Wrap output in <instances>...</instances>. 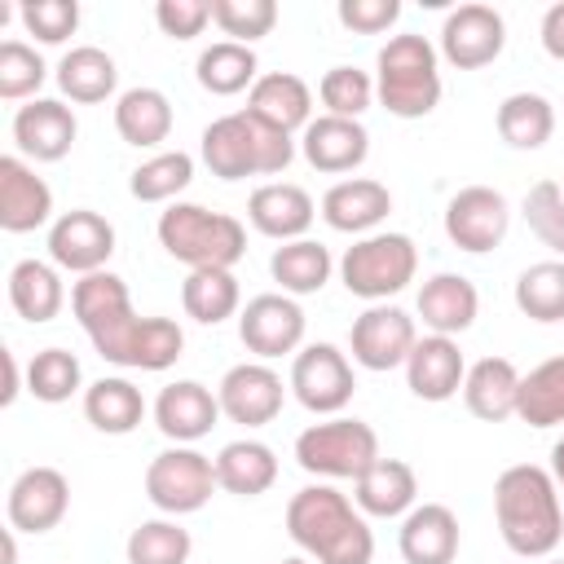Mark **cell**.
<instances>
[{
  "label": "cell",
  "instance_id": "cell-1",
  "mask_svg": "<svg viewBox=\"0 0 564 564\" xmlns=\"http://www.w3.org/2000/svg\"><path fill=\"white\" fill-rule=\"evenodd\" d=\"M70 313L84 326L101 361L128 370H167L185 348V330L172 317H141L128 282L110 269L88 273L70 286Z\"/></svg>",
  "mask_w": 564,
  "mask_h": 564
},
{
  "label": "cell",
  "instance_id": "cell-2",
  "mask_svg": "<svg viewBox=\"0 0 564 564\" xmlns=\"http://www.w3.org/2000/svg\"><path fill=\"white\" fill-rule=\"evenodd\" d=\"M494 520L507 551L542 560L564 538V507L555 476L538 463H516L494 480Z\"/></svg>",
  "mask_w": 564,
  "mask_h": 564
},
{
  "label": "cell",
  "instance_id": "cell-3",
  "mask_svg": "<svg viewBox=\"0 0 564 564\" xmlns=\"http://www.w3.org/2000/svg\"><path fill=\"white\" fill-rule=\"evenodd\" d=\"M286 533L317 564H370L375 560V533L366 516L335 485H304L300 494H291Z\"/></svg>",
  "mask_w": 564,
  "mask_h": 564
},
{
  "label": "cell",
  "instance_id": "cell-4",
  "mask_svg": "<svg viewBox=\"0 0 564 564\" xmlns=\"http://www.w3.org/2000/svg\"><path fill=\"white\" fill-rule=\"evenodd\" d=\"M198 154L212 167V176H220V181L278 176L295 159V137L264 123L260 115H251L242 106V110H229V115H220L203 128Z\"/></svg>",
  "mask_w": 564,
  "mask_h": 564
},
{
  "label": "cell",
  "instance_id": "cell-5",
  "mask_svg": "<svg viewBox=\"0 0 564 564\" xmlns=\"http://www.w3.org/2000/svg\"><path fill=\"white\" fill-rule=\"evenodd\" d=\"M375 101L397 119H423L441 106V48L427 35L401 31L375 57Z\"/></svg>",
  "mask_w": 564,
  "mask_h": 564
},
{
  "label": "cell",
  "instance_id": "cell-6",
  "mask_svg": "<svg viewBox=\"0 0 564 564\" xmlns=\"http://www.w3.org/2000/svg\"><path fill=\"white\" fill-rule=\"evenodd\" d=\"M159 247L185 269H234L247 256V225L203 203H167L159 212Z\"/></svg>",
  "mask_w": 564,
  "mask_h": 564
},
{
  "label": "cell",
  "instance_id": "cell-7",
  "mask_svg": "<svg viewBox=\"0 0 564 564\" xmlns=\"http://www.w3.org/2000/svg\"><path fill=\"white\" fill-rule=\"evenodd\" d=\"M414 273H419V247L410 234H392V229H375L339 256V282L348 286V295L370 304H388V295L405 291Z\"/></svg>",
  "mask_w": 564,
  "mask_h": 564
},
{
  "label": "cell",
  "instance_id": "cell-8",
  "mask_svg": "<svg viewBox=\"0 0 564 564\" xmlns=\"http://www.w3.org/2000/svg\"><path fill=\"white\" fill-rule=\"evenodd\" d=\"M383 454H379L375 427L348 414H330L326 423H313L295 436V463L322 480H357Z\"/></svg>",
  "mask_w": 564,
  "mask_h": 564
},
{
  "label": "cell",
  "instance_id": "cell-9",
  "mask_svg": "<svg viewBox=\"0 0 564 564\" xmlns=\"http://www.w3.org/2000/svg\"><path fill=\"white\" fill-rule=\"evenodd\" d=\"M216 489H220V485H216V458L198 454L194 445H167V449L154 454L150 467H145V498H150L163 516L203 511Z\"/></svg>",
  "mask_w": 564,
  "mask_h": 564
},
{
  "label": "cell",
  "instance_id": "cell-10",
  "mask_svg": "<svg viewBox=\"0 0 564 564\" xmlns=\"http://www.w3.org/2000/svg\"><path fill=\"white\" fill-rule=\"evenodd\" d=\"M291 392L313 414H339L357 392V375H352L348 352H339L326 339L304 344L291 361Z\"/></svg>",
  "mask_w": 564,
  "mask_h": 564
},
{
  "label": "cell",
  "instance_id": "cell-11",
  "mask_svg": "<svg viewBox=\"0 0 564 564\" xmlns=\"http://www.w3.org/2000/svg\"><path fill=\"white\" fill-rule=\"evenodd\" d=\"M507 229H511V207L494 185H463L445 203V238L467 256H485L502 247Z\"/></svg>",
  "mask_w": 564,
  "mask_h": 564
},
{
  "label": "cell",
  "instance_id": "cell-12",
  "mask_svg": "<svg viewBox=\"0 0 564 564\" xmlns=\"http://www.w3.org/2000/svg\"><path fill=\"white\" fill-rule=\"evenodd\" d=\"M304 308L295 304V295H282V291H264V295H251L238 313V339L247 344V352L256 361H273V357H286V352H300L304 344Z\"/></svg>",
  "mask_w": 564,
  "mask_h": 564
},
{
  "label": "cell",
  "instance_id": "cell-13",
  "mask_svg": "<svg viewBox=\"0 0 564 564\" xmlns=\"http://www.w3.org/2000/svg\"><path fill=\"white\" fill-rule=\"evenodd\" d=\"M414 344H419V326L397 304H370L361 317H352V330H348L352 361L361 370H375V375L405 366V357L414 352Z\"/></svg>",
  "mask_w": 564,
  "mask_h": 564
},
{
  "label": "cell",
  "instance_id": "cell-14",
  "mask_svg": "<svg viewBox=\"0 0 564 564\" xmlns=\"http://www.w3.org/2000/svg\"><path fill=\"white\" fill-rule=\"evenodd\" d=\"M115 256V225L93 207H70L48 225V260L66 273H101Z\"/></svg>",
  "mask_w": 564,
  "mask_h": 564
},
{
  "label": "cell",
  "instance_id": "cell-15",
  "mask_svg": "<svg viewBox=\"0 0 564 564\" xmlns=\"http://www.w3.org/2000/svg\"><path fill=\"white\" fill-rule=\"evenodd\" d=\"M286 388L282 375L269 366V361H238L225 370V379L216 383V401H220V414L229 423H242V427H264L282 414V401H286Z\"/></svg>",
  "mask_w": 564,
  "mask_h": 564
},
{
  "label": "cell",
  "instance_id": "cell-16",
  "mask_svg": "<svg viewBox=\"0 0 564 564\" xmlns=\"http://www.w3.org/2000/svg\"><path fill=\"white\" fill-rule=\"evenodd\" d=\"M507 44V22L494 4H458L445 13L441 22V57L458 70H480L489 62H498Z\"/></svg>",
  "mask_w": 564,
  "mask_h": 564
},
{
  "label": "cell",
  "instance_id": "cell-17",
  "mask_svg": "<svg viewBox=\"0 0 564 564\" xmlns=\"http://www.w3.org/2000/svg\"><path fill=\"white\" fill-rule=\"evenodd\" d=\"M66 511H70V480L57 467L35 463L18 471V480L9 485L4 516H9V529L18 533H48L66 520Z\"/></svg>",
  "mask_w": 564,
  "mask_h": 564
},
{
  "label": "cell",
  "instance_id": "cell-18",
  "mask_svg": "<svg viewBox=\"0 0 564 564\" xmlns=\"http://www.w3.org/2000/svg\"><path fill=\"white\" fill-rule=\"evenodd\" d=\"M79 137V123H75V110L57 97H35L26 106H18L13 115V145L22 159H35V163H57L70 154Z\"/></svg>",
  "mask_w": 564,
  "mask_h": 564
},
{
  "label": "cell",
  "instance_id": "cell-19",
  "mask_svg": "<svg viewBox=\"0 0 564 564\" xmlns=\"http://www.w3.org/2000/svg\"><path fill=\"white\" fill-rule=\"evenodd\" d=\"M53 220V189L22 154L0 159V229L4 234H31Z\"/></svg>",
  "mask_w": 564,
  "mask_h": 564
},
{
  "label": "cell",
  "instance_id": "cell-20",
  "mask_svg": "<svg viewBox=\"0 0 564 564\" xmlns=\"http://www.w3.org/2000/svg\"><path fill=\"white\" fill-rule=\"evenodd\" d=\"M313 216H317V203H313V194H308L304 185H295V181H264V185H256L251 198H247V220H251V229L264 234V238H278V242L304 238L308 225H313Z\"/></svg>",
  "mask_w": 564,
  "mask_h": 564
},
{
  "label": "cell",
  "instance_id": "cell-21",
  "mask_svg": "<svg viewBox=\"0 0 564 564\" xmlns=\"http://www.w3.org/2000/svg\"><path fill=\"white\" fill-rule=\"evenodd\" d=\"M392 212V194L375 176H344L322 194V220L335 234H375Z\"/></svg>",
  "mask_w": 564,
  "mask_h": 564
},
{
  "label": "cell",
  "instance_id": "cell-22",
  "mask_svg": "<svg viewBox=\"0 0 564 564\" xmlns=\"http://www.w3.org/2000/svg\"><path fill=\"white\" fill-rule=\"evenodd\" d=\"M463 379H467V361H463L458 339H449V335H419L414 352L405 357V388L419 401L436 405V401L458 397Z\"/></svg>",
  "mask_w": 564,
  "mask_h": 564
},
{
  "label": "cell",
  "instance_id": "cell-23",
  "mask_svg": "<svg viewBox=\"0 0 564 564\" xmlns=\"http://www.w3.org/2000/svg\"><path fill=\"white\" fill-rule=\"evenodd\" d=\"M220 419V401L207 383L198 379H176L154 397V427L176 441V445H194L203 441Z\"/></svg>",
  "mask_w": 564,
  "mask_h": 564
},
{
  "label": "cell",
  "instance_id": "cell-24",
  "mask_svg": "<svg viewBox=\"0 0 564 564\" xmlns=\"http://www.w3.org/2000/svg\"><path fill=\"white\" fill-rule=\"evenodd\" d=\"M300 154L308 159V167L317 172H352L366 163L370 154V132L361 119H339V115H317L304 132H300Z\"/></svg>",
  "mask_w": 564,
  "mask_h": 564
},
{
  "label": "cell",
  "instance_id": "cell-25",
  "mask_svg": "<svg viewBox=\"0 0 564 564\" xmlns=\"http://www.w3.org/2000/svg\"><path fill=\"white\" fill-rule=\"evenodd\" d=\"M458 542H463L458 516L445 502H419L414 511L401 516L397 551L405 564H454Z\"/></svg>",
  "mask_w": 564,
  "mask_h": 564
},
{
  "label": "cell",
  "instance_id": "cell-26",
  "mask_svg": "<svg viewBox=\"0 0 564 564\" xmlns=\"http://www.w3.org/2000/svg\"><path fill=\"white\" fill-rule=\"evenodd\" d=\"M480 313V291L463 273H432L419 286V317L427 335H463Z\"/></svg>",
  "mask_w": 564,
  "mask_h": 564
},
{
  "label": "cell",
  "instance_id": "cell-27",
  "mask_svg": "<svg viewBox=\"0 0 564 564\" xmlns=\"http://www.w3.org/2000/svg\"><path fill=\"white\" fill-rule=\"evenodd\" d=\"M352 502L361 516H375V520H397L405 511L419 507V476L405 458H379L370 471H361L352 480Z\"/></svg>",
  "mask_w": 564,
  "mask_h": 564
},
{
  "label": "cell",
  "instance_id": "cell-28",
  "mask_svg": "<svg viewBox=\"0 0 564 564\" xmlns=\"http://www.w3.org/2000/svg\"><path fill=\"white\" fill-rule=\"evenodd\" d=\"M247 110L295 137V132H304L313 123V88L291 70H269V75H260L251 84Z\"/></svg>",
  "mask_w": 564,
  "mask_h": 564
},
{
  "label": "cell",
  "instance_id": "cell-29",
  "mask_svg": "<svg viewBox=\"0 0 564 564\" xmlns=\"http://www.w3.org/2000/svg\"><path fill=\"white\" fill-rule=\"evenodd\" d=\"M172 101L163 88H150V84H137V88H123L115 97V132L137 145V150H154L172 137Z\"/></svg>",
  "mask_w": 564,
  "mask_h": 564
},
{
  "label": "cell",
  "instance_id": "cell-30",
  "mask_svg": "<svg viewBox=\"0 0 564 564\" xmlns=\"http://www.w3.org/2000/svg\"><path fill=\"white\" fill-rule=\"evenodd\" d=\"M463 405L476 419H485V423L516 419V405H520V370L507 357H480L476 366H467Z\"/></svg>",
  "mask_w": 564,
  "mask_h": 564
},
{
  "label": "cell",
  "instance_id": "cell-31",
  "mask_svg": "<svg viewBox=\"0 0 564 564\" xmlns=\"http://www.w3.org/2000/svg\"><path fill=\"white\" fill-rule=\"evenodd\" d=\"M278 480V454L256 441V436H242V441H229L220 445L216 454V485L234 498H260L264 489H273Z\"/></svg>",
  "mask_w": 564,
  "mask_h": 564
},
{
  "label": "cell",
  "instance_id": "cell-32",
  "mask_svg": "<svg viewBox=\"0 0 564 564\" xmlns=\"http://www.w3.org/2000/svg\"><path fill=\"white\" fill-rule=\"evenodd\" d=\"M53 75H57L62 97H70V101H79V106H97V101L115 97V88H119V66H115V57H110L106 48H97V44H75V48H66Z\"/></svg>",
  "mask_w": 564,
  "mask_h": 564
},
{
  "label": "cell",
  "instance_id": "cell-33",
  "mask_svg": "<svg viewBox=\"0 0 564 564\" xmlns=\"http://www.w3.org/2000/svg\"><path fill=\"white\" fill-rule=\"evenodd\" d=\"M9 304H13L18 317H26L35 326L40 322H53L62 313V304H66V286H62L57 264L35 260V256L18 260L9 269Z\"/></svg>",
  "mask_w": 564,
  "mask_h": 564
},
{
  "label": "cell",
  "instance_id": "cell-34",
  "mask_svg": "<svg viewBox=\"0 0 564 564\" xmlns=\"http://www.w3.org/2000/svg\"><path fill=\"white\" fill-rule=\"evenodd\" d=\"M84 419L106 436H128L145 419V397L123 375H101L84 388Z\"/></svg>",
  "mask_w": 564,
  "mask_h": 564
},
{
  "label": "cell",
  "instance_id": "cell-35",
  "mask_svg": "<svg viewBox=\"0 0 564 564\" xmlns=\"http://www.w3.org/2000/svg\"><path fill=\"white\" fill-rule=\"evenodd\" d=\"M269 273L282 286V295H317L330 282L335 260L317 238H295L269 256Z\"/></svg>",
  "mask_w": 564,
  "mask_h": 564
},
{
  "label": "cell",
  "instance_id": "cell-36",
  "mask_svg": "<svg viewBox=\"0 0 564 564\" xmlns=\"http://www.w3.org/2000/svg\"><path fill=\"white\" fill-rule=\"evenodd\" d=\"M194 75L198 84L212 93V97H234V93H251V84L260 79V57L251 44H234V40H216L198 53L194 62Z\"/></svg>",
  "mask_w": 564,
  "mask_h": 564
},
{
  "label": "cell",
  "instance_id": "cell-37",
  "mask_svg": "<svg viewBox=\"0 0 564 564\" xmlns=\"http://www.w3.org/2000/svg\"><path fill=\"white\" fill-rule=\"evenodd\" d=\"M494 123L511 150H542L555 132V106L542 93H507L498 101Z\"/></svg>",
  "mask_w": 564,
  "mask_h": 564
},
{
  "label": "cell",
  "instance_id": "cell-38",
  "mask_svg": "<svg viewBox=\"0 0 564 564\" xmlns=\"http://www.w3.org/2000/svg\"><path fill=\"white\" fill-rule=\"evenodd\" d=\"M181 304L203 326H220L225 317L242 313V291L234 269H189V278L181 282Z\"/></svg>",
  "mask_w": 564,
  "mask_h": 564
},
{
  "label": "cell",
  "instance_id": "cell-39",
  "mask_svg": "<svg viewBox=\"0 0 564 564\" xmlns=\"http://www.w3.org/2000/svg\"><path fill=\"white\" fill-rule=\"evenodd\" d=\"M516 419H524L529 427H560L564 423V357H546L529 375H520Z\"/></svg>",
  "mask_w": 564,
  "mask_h": 564
},
{
  "label": "cell",
  "instance_id": "cell-40",
  "mask_svg": "<svg viewBox=\"0 0 564 564\" xmlns=\"http://www.w3.org/2000/svg\"><path fill=\"white\" fill-rule=\"evenodd\" d=\"M189 181H194V159L185 150H159L132 167L128 194L137 203H176V194H185Z\"/></svg>",
  "mask_w": 564,
  "mask_h": 564
},
{
  "label": "cell",
  "instance_id": "cell-41",
  "mask_svg": "<svg viewBox=\"0 0 564 564\" xmlns=\"http://www.w3.org/2000/svg\"><path fill=\"white\" fill-rule=\"evenodd\" d=\"M516 308L529 322H564V260H538L516 278Z\"/></svg>",
  "mask_w": 564,
  "mask_h": 564
},
{
  "label": "cell",
  "instance_id": "cell-42",
  "mask_svg": "<svg viewBox=\"0 0 564 564\" xmlns=\"http://www.w3.org/2000/svg\"><path fill=\"white\" fill-rule=\"evenodd\" d=\"M128 564H185L194 551L189 529L176 524V516H159V520H141L128 533Z\"/></svg>",
  "mask_w": 564,
  "mask_h": 564
},
{
  "label": "cell",
  "instance_id": "cell-43",
  "mask_svg": "<svg viewBox=\"0 0 564 564\" xmlns=\"http://www.w3.org/2000/svg\"><path fill=\"white\" fill-rule=\"evenodd\" d=\"M79 383H84V366L66 348H40L31 357V366H26V392L35 401H44V405L70 401L79 392Z\"/></svg>",
  "mask_w": 564,
  "mask_h": 564
},
{
  "label": "cell",
  "instance_id": "cell-44",
  "mask_svg": "<svg viewBox=\"0 0 564 564\" xmlns=\"http://www.w3.org/2000/svg\"><path fill=\"white\" fill-rule=\"evenodd\" d=\"M44 79H48V66L35 44H26V40L0 44V97L4 101H35Z\"/></svg>",
  "mask_w": 564,
  "mask_h": 564
},
{
  "label": "cell",
  "instance_id": "cell-45",
  "mask_svg": "<svg viewBox=\"0 0 564 564\" xmlns=\"http://www.w3.org/2000/svg\"><path fill=\"white\" fill-rule=\"evenodd\" d=\"M317 97L326 106V115H339V119H361L375 101V75L370 70H357V66H330L317 84Z\"/></svg>",
  "mask_w": 564,
  "mask_h": 564
},
{
  "label": "cell",
  "instance_id": "cell-46",
  "mask_svg": "<svg viewBox=\"0 0 564 564\" xmlns=\"http://www.w3.org/2000/svg\"><path fill=\"white\" fill-rule=\"evenodd\" d=\"M212 22L234 44H256L278 26V4L273 0H212Z\"/></svg>",
  "mask_w": 564,
  "mask_h": 564
},
{
  "label": "cell",
  "instance_id": "cell-47",
  "mask_svg": "<svg viewBox=\"0 0 564 564\" xmlns=\"http://www.w3.org/2000/svg\"><path fill=\"white\" fill-rule=\"evenodd\" d=\"M524 225H529V234L542 247H551L564 260V185H555V181L529 185V194H524Z\"/></svg>",
  "mask_w": 564,
  "mask_h": 564
},
{
  "label": "cell",
  "instance_id": "cell-48",
  "mask_svg": "<svg viewBox=\"0 0 564 564\" xmlns=\"http://www.w3.org/2000/svg\"><path fill=\"white\" fill-rule=\"evenodd\" d=\"M18 22L40 44H66L79 26V4L75 0H26L18 4Z\"/></svg>",
  "mask_w": 564,
  "mask_h": 564
},
{
  "label": "cell",
  "instance_id": "cell-49",
  "mask_svg": "<svg viewBox=\"0 0 564 564\" xmlns=\"http://www.w3.org/2000/svg\"><path fill=\"white\" fill-rule=\"evenodd\" d=\"M154 22L172 40H194L212 22V0H159L154 4Z\"/></svg>",
  "mask_w": 564,
  "mask_h": 564
},
{
  "label": "cell",
  "instance_id": "cell-50",
  "mask_svg": "<svg viewBox=\"0 0 564 564\" xmlns=\"http://www.w3.org/2000/svg\"><path fill=\"white\" fill-rule=\"evenodd\" d=\"M335 18L357 31V35H379L388 26H397L401 18V0H339L335 4Z\"/></svg>",
  "mask_w": 564,
  "mask_h": 564
},
{
  "label": "cell",
  "instance_id": "cell-51",
  "mask_svg": "<svg viewBox=\"0 0 564 564\" xmlns=\"http://www.w3.org/2000/svg\"><path fill=\"white\" fill-rule=\"evenodd\" d=\"M538 35H542V48H546L555 62H564V0H555V4L542 13Z\"/></svg>",
  "mask_w": 564,
  "mask_h": 564
},
{
  "label": "cell",
  "instance_id": "cell-52",
  "mask_svg": "<svg viewBox=\"0 0 564 564\" xmlns=\"http://www.w3.org/2000/svg\"><path fill=\"white\" fill-rule=\"evenodd\" d=\"M0 366H4L0 405H13V401H18V392H22V370H18V357H13V348H0Z\"/></svg>",
  "mask_w": 564,
  "mask_h": 564
},
{
  "label": "cell",
  "instance_id": "cell-53",
  "mask_svg": "<svg viewBox=\"0 0 564 564\" xmlns=\"http://www.w3.org/2000/svg\"><path fill=\"white\" fill-rule=\"evenodd\" d=\"M551 476H555V489L564 494V436L551 445Z\"/></svg>",
  "mask_w": 564,
  "mask_h": 564
},
{
  "label": "cell",
  "instance_id": "cell-54",
  "mask_svg": "<svg viewBox=\"0 0 564 564\" xmlns=\"http://www.w3.org/2000/svg\"><path fill=\"white\" fill-rule=\"evenodd\" d=\"M18 529H4V564H18V542H13Z\"/></svg>",
  "mask_w": 564,
  "mask_h": 564
},
{
  "label": "cell",
  "instance_id": "cell-55",
  "mask_svg": "<svg viewBox=\"0 0 564 564\" xmlns=\"http://www.w3.org/2000/svg\"><path fill=\"white\" fill-rule=\"evenodd\" d=\"M278 564H308V560H278Z\"/></svg>",
  "mask_w": 564,
  "mask_h": 564
},
{
  "label": "cell",
  "instance_id": "cell-56",
  "mask_svg": "<svg viewBox=\"0 0 564 564\" xmlns=\"http://www.w3.org/2000/svg\"><path fill=\"white\" fill-rule=\"evenodd\" d=\"M546 564H564V560H546Z\"/></svg>",
  "mask_w": 564,
  "mask_h": 564
}]
</instances>
